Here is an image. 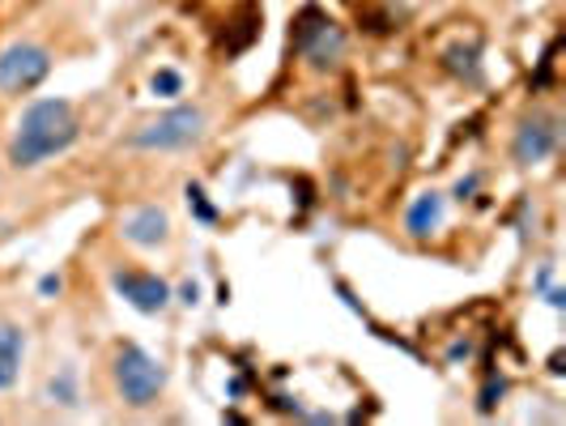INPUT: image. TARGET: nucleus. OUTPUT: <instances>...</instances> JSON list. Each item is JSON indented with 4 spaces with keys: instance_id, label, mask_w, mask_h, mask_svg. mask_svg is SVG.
I'll use <instances>...</instances> for the list:
<instances>
[{
    "instance_id": "1",
    "label": "nucleus",
    "mask_w": 566,
    "mask_h": 426,
    "mask_svg": "<svg viewBox=\"0 0 566 426\" xmlns=\"http://www.w3.org/2000/svg\"><path fill=\"white\" fill-rule=\"evenodd\" d=\"M82 137V120L69 98H39L18 115L9 142H4V163L13 170H34L69 154Z\"/></svg>"
},
{
    "instance_id": "2",
    "label": "nucleus",
    "mask_w": 566,
    "mask_h": 426,
    "mask_svg": "<svg viewBox=\"0 0 566 426\" xmlns=\"http://www.w3.org/2000/svg\"><path fill=\"white\" fill-rule=\"evenodd\" d=\"M205 137H209V115H205V107H197V103H175L167 112L142 120L128 133V145L142 149V154H188Z\"/></svg>"
},
{
    "instance_id": "3",
    "label": "nucleus",
    "mask_w": 566,
    "mask_h": 426,
    "mask_svg": "<svg viewBox=\"0 0 566 426\" xmlns=\"http://www.w3.org/2000/svg\"><path fill=\"white\" fill-rule=\"evenodd\" d=\"M167 363L154 359L149 350H142L137 341H119L112 354V384L115 397L128 409H149L158 405V397L167 393Z\"/></svg>"
},
{
    "instance_id": "4",
    "label": "nucleus",
    "mask_w": 566,
    "mask_h": 426,
    "mask_svg": "<svg viewBox=\"0 0 566 426\" xmlns=\"http://www.w3.org/2000/svg\"><path fill=\"white\" fill-rule=\"evenodd\" d=\"M290 48L307 60L312 69H333V64H340V56H345L349 39H345V30L324 13V4H303L298 18H294V27H290Z\"/></svg>"
},
{
    "instance_id": "5",
    "label": "nucleus",
    "mask_w": 566,
    "mask_h": 426,
    "mask_svg": "<svg viewBox=\"0 0 566 426\" xmlns=\"http://www.w3.org/2000/svg\"><path fill=\"white\" fill-rule=\"evenodd\" d=\"M52 52L34 39H18L0 52V94H30L34 85L48 82Z\"/></svg>"
},
{
    "instance_id": "6",
    "label": "nucleus",
    "mask_w": 566,
    "mask_h": 426,
    "mask_svg": "<svg viewBox=\"0 0 566 426\" xmlns=\"http://www.w3.org/2000/svg\"><path fill=\"white\" fill-rule=\"evenodd\" d=\"M563 142V120L554 112H533L524 115L511 133V163L515 167H541L545 158H554V149Z\"/></svg>"
},
{
    "instance_id": "7",
    "label": "nucleus",
    "mask_w": 566,
    "mask_h": 426,
    "mask_svg": "<svg viewBox=\"0 0 566 426\" xmlns=\"http://www.w3.org/2000/svg\"><path fill=\"white\" fill-rule=\"evenodd\" d=\"M112 285H115V294L142 315H163L170 308V299H175L170 282H163V278L149 273V269H124V264H119V269H112Z\"/></svg>"
},
{
    "instance_id": "8",
    "label": "nucleus",
    "mask_w": 566,
    "mask_h": 426,
    "mask_svg": "<svg viewBox=\"0 0 566 426\" xmlns=\"http://www.w3.org/2000/svg\"><path fill=\"white\" fill-rule=\"evenodd\" d=\"M260 30H264V9H260V0H239L227 13V22H222L218 48H222L227 56H243L255 39H260Z\"/></svg>"
},
{
    "instance_id": "9",
    "label": "nucleus",
    "mask_w": 566,
    "mask_h": 426,
    "mask_svg": "<svg viewBox=\"0 0 566 426\" xmlns=\"http://www.w3.org/2000/svg\"><path fill=\"white\" fill-rule=\"evenodd\" d=\"M119 235H124L133 248H158V243H167L170 239L167 209H158V205H137V209H128V214L119 218Z\"/></svg>"
},
{
    "instance_id": "10",
    "label": "nucleus",
    "mask_w": 566,
    "mask_h": 426,
    "mask_svg": "<svg viewBox=\"0 0 566 426\" xmlns=\"http://www.w3.org/2000/svg\"><path fill=\"white\" fill-rule=\"evenodd\" d=\"M443 218H448V197L443 193H418L405 209V235L409 239H430L443 230Z\"/></svg>"
},
{
    "instance_id": "11",
    "label": "nucleus",
    "mask_w": 566,
    "mask_h": 426,
    "mask_svg": "<svg viewBox=\"0 0 566 426\" xmlns=\"http://www.w3.org/2000/svg\"><path fill=\"white\" fill-rule=\"evenodd\" d=\"M22 359H27V333L13 320H0V393H9L18 384Z\"/></svg>"
},
{
    "instance_id": "12",
    "label": "nucleus",
    "mask_w": 566,
    "mask_h": 426,
    "mask_svg": "<svg viewBox=\"0 0 566 426\" xmlns=\"http://www.w3.org/2000/svg\"><path fill=\"white\" fill-rule=\"evenodd\" d=\"M443 69L452 73V77H460V82L478 85L482 82V43L478 39H460V43H452L448 52H443Z\"/></svg>"
},
{
    "instance_id": "13",
    "label": "nucleus",
    "mask_w": 566,
    "mask_h": 426,
    "mask_svg": "<svg viewBox=\"0 0 566 426\" xmlns=\"http://www.w3.org/2000/svg\"><path fill=\"white\" fill-rule=\"evenodd\" d=\"M77 371L60 367L48 384H43V405H60V409H73L77 405Z\"/></svg>"
},
{
    "instance_id": "14",
    "label": "nucleus",
    "mask_w": 566,
    "mask_h": 426,
    "mask_svg": "<svg viewBox=\"0 0 566 426\" xmlns=\"http://www.w3.org/2000/svg\"><path fill=\"white\" fill-rule=\"evenodd\" d=\"M149 90H154V98H179L184 94V73L179 69H158L149 77Z\"/></svg>"
},
{
    "instance_id": "15",
    "label": "nucleus",
    "mask_w": 566,
    "mask_h": 426,
    "mask_svg": "<svg viewBox=\"0 0 566 426\" xmlns=\"http://www.w3.org/2000/svg\"><path fill=\"white\" fill-rule=\"evenodd\" d=\"M507 397V375H490L485 388L478 393V414H494V405Z\"/></svg>"
},
{
    "instance_id": "16",
    "label": "nucleus",
    "mask_w": 566,
    "mask_h": 426,
    "mask_svg": "<svg viewBox=\"0 0 566 426\" xmlns=\"http://www.w3.org/2000/svg\"><path fill=\"white\" fill-rule=\"evenodd\" d=\"M188 205H192V214H197L205 227H213V222H218V209L209 205V197H205V188H200V184H188Z\"/></svg>"
},
{
    "instance_id": "17",
    "label": "nucleus",
    "mask_w": 566,
    "mask_h": 426,
    "mask_svg": "<svg viewBox=\"0 0 566 426\" xmlns=\"http://www.w3.org/2000/svg\"><path fill=\"white\" fill-rule=\"evenodd\" d=\"M554 56H558V39H554V43L545 48V56H541V69H537V77H533V85H537V90H545V85H549V77H554Z\"/></svg>"
},
{
    "instance_id": "18",
    "label": "nucleus",
    "mask_w": 566,
    "mask_h": 426,
    "mask_svg": "<svg viewBox=\"0 0 566 426\" xmlns=\"http://www.w3.org/2000/svg\"><path fill=\"white\" fill-rule=\"evenodd\" d=\"M482 188V175H469V179H460L455 184V200H473V193Z\"/></svg>"
},
{
    "instance_id": "19",
    "label": "nucleus",
    "mask_w": 566,
    "mask_h": 426,
    "mask_svg": "<svg viewBox=\"0 0 566 426\" xmlns=\"http://www.w3.org/2000/svg\"><path fill=\"white\" fill-rule=\"evenodd\" d=\"M179 303L197 308V303H200V285L197 282H184V285H179Z\"/></svg>"
},
{
    "instance_id": "20",
    "label": "nucleus",
    "mask_w": 566,
    "mask_h": 426,
    "mask_svg": "<svg viewBox=\"0 0 566 426\" xmlns=\"http://www.w3.org/2000/svg\"><path fill=\"white\" fill-rule=\"evenodd\" d=\"M60 278H43V282H39V294H60Z\"/></svg>"
}]
</instances>
